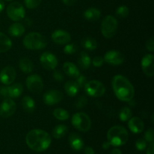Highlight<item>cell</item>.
Listing matches in <instances>:
<instances>
[{
  "instance_id": "cell-10",
  "label": "cell",
  "mask_w": 154,
  "mask_h": 154,
  "mask_svg": "<svg viewBox=\"0 0 154 154\" xmlns=\"http://www.w3.org/2000/svg\"><path fill=\"white\" fill-rule=\"evenodd\" d=\"M40 63L44 69L48 71L54 70L58 65V60L51 52H44L40 57Z\"/></svg>"
},
{
  "instance_id": "cell-28",
  "label": "cell",
  "mask_w": 154,
  "mask_h": 154,
  "mask_svg": "<svg viewBox=\"0 0 154 154\" xmlns=\"http://www.w3.org/2000/svg\"><path fill=\"white\" fill-rule=\"evenodd\" d=\"M68 132V127L64 124H60L55 126L52 131V135L54 138L60 139L64 137Z\"/></svg>"
},
{
  "instance_id": "cell-37",
  "label": "cell",
  "mask_w": 154,
  "mask_h": 154,
  "mask_svg": "<svg viewBox=\"0 0 154 154\" xmlns=\"http://www.w3.org/2000/svg\"><path fill=\"white\" fill-rule=\"evenodd\" d=\"M104 59L103 57H99V56H97V57H95L93 59V60H91V64L93 65V66L95 67H102L104 64Z\"/></svg>"
},
{
  "instance_id": "cell-17",
  "label": "cell",
  "mask_w": 154,
  "mask_h": 154,
  "mask_svg": "<svg viewBox=\"0 0 154 154\" xmlns=\"http://www.w3.org/2000/svg\"><path fill=\"white\" fill-rule=\"evenodd\" d=\"M128 126L131 132L134 134H139L143 132L144 129V123L140 117H131L128 122Z\"/></svg>"
},
{
  "instance_id": "cell-42",
  "label": "cell",
  "mask_w": 154,
  "mask_h": 154,
  "mask_svg": "<svg viewBox=\"0 0 154 154\" xmlns=\"http://www.w3.org/2000/svg\"><path fill=\"white\" fill-rule=\"evenodd\" d=\"M0 96L3 98H8V87H0Z\"/></svg>"
},
{
  "instance_id": "cell-3",
  "label": "cell",
  "mask_w": 154,
  "mask_h": 154,
  "mask_svg": "<svg viewBox=\"0 0 154 154\" xmlns=\"http://www.w3.org/2000/svg\"><path fill=\"white\" fill-rule=\"evenodd\" d=\"M107 138L111 146L120 147L126 144L129 139V133L123 126H114L108 131Z\"/></svg>"
},
{
  "instance_id": "cell-19",
  "label": "cell",
  "mask_w": 154,
  "mask_h": 154,
  "mask_svg": "<svg viewBox=\"0 0 154 154\" xmlns=\"http://www.w3.org/2000/svg\"><path fill=\"white\" fill-rule=\"evenodd\" d=\"M69 143L74 150L79 151L83 149L84 145L82 138L77 133H72L69 137Z\"/></svg>"
},
{
  "instance_id": "cell-43",
  "label": "cell",
  "mask_w": 154,
  "mask_h": 154,
  "mask_svg": "<svg viewBox=\"0 0 154 154\" xmlns=\"http://www.w3.org/2000/svg\"><path fill=\"white\" fill-rule=\"evenodd\" d=\"M154 151V143L151 142L148 145V147L147 149V154H153Z\"/></svg>"
},
{
  "instance_id": "cell-25",
  "label": "cell",
  "mask_w": 154,
  "mask_h": 154,
  "mask_svg": "<svg viewBox=\"0 0 154 154\" xmlns=\"http://www.w3.org/2000/svg\"><path fill=\"white\" fill-rule=\"evenodd\" d=\"M84 17L88 21H96L100 18L101 11L96 8H90L84 11Z\"/></svg>"
},
{
  "instance_id": "cell-1",
  "label": "cell",
  "mask_w": 154,
  "mask_h": 154,
  "mask_svg": "<svg viewBox=\"0 0 154 154\" xmlns=\"http://www.w3.org/2000/svg\"><path fill=\"white\" fill-rule=\"evenodd\" d=\"M116 97L122 102H130L135 96V89L132 83L123 75H116L111 81Z\"/></svg>"
},
{
  "instance_id": "cell-21",
  "label": "cell",
  "mask_w": 154,
  "mask_h": 154,
  "mask_svg": "<svg viewBox=\"0 0 154 154\" xmlns=\"http://www.w3.org/2000/svg\"><path fill=\"white\" fill-rule=\"evenodd\" d=\"M8 98L16 99L18 98L23 91V87L20 83H15L8 87Z\"/></svg>"
},
{
  "instance_id": "cell-12",
  "label": "cell",
  "mask_w": 154,
  "mask_h": 154,
  "mask_svg": "<svg viewBox=\"0 0 154 154\" xmlns=\"http://www.w3.org/2000/svg\"><path fill=\"white\" fill-rule=\"evenodd\" d=\"M17 110L16 103L10 98H6L0 105V116L8 118L13 115Z\"/></svg>"
},
{
  "instance_id": "cell-24",
  "label": "cell",
  "mask_w": 154,
  "mask_h": 154,
  "mask_svg": "<svg viewBox=\"0 0 154 154\" xmlns=\"http://www.w3.org/2000/svg\"><path fill=\"white\" fill-rule=\"evenodd\" d=\"M78 64L81 69L86 70L91 66V58L86 52L83 51L78 56Z\"/></svg>"
},
{
  "instance_id": "cell-11",
  "label": "cell",
  "mask_w": 154,
  "mask_h": 154,
  "mask_svg": "<svg viewBox=\"0 0 154 154\" xmlns=\"http://www.w3.org/2000/svg\"><path fill=\"white\" fill-rule=\"evenodd\" d=\"M63 99V93L58 90L47 91L43 96V102L47 105H54L60 103Z\"/></svg>"
},
{
  "instance_id": "cell-29",
  "label": "cell",
  "mask_w": 154,
  "mask_h": 154,
  "mask_svg": "<svg viewBox=\"0 0 154 154\" xmlns=\"http://www.w3.org/2000/svg\"><path fill=\"white\" fill-rule=\"evenodd\" d=\"M81 45L87 51H94L97 48V42L92 37H86L81 41Z\"/></svg>"
},
{
  "instance_id": "cell-27",
  "label": "cell",
  "mask_w": 154,
  "mask_h": 154,
  "mask_svg": "<svg viewBox=\"0 0 154 154\" xmlns=\"http://www.w3.org/2000/svg\"><path fill=\"white\" fill-rule=\"evenodd\" d=\"M19 68L23 73H31L34 69L32 62L28 58H22L19 62Z\"/></svg>"
},
{
  "instance_id": "cell-46",
  "label": "cell",
  "mask_w": 154,
  "mask_h": 154,
  "mask_svg": "<svg viewBox=\"0 0 154 154\" xmlns=\"http://www.w3.org/2000/svg\"><path fill=\"white\" fill-rule=\"evenodd\" d=\"M111 144L109 143V141H105V142L102 144V148L104 150H108L110 147H111Z\"/></svg>"
},
{
  "instance_id": "cell-14",
  "label": "cell",
  "mask_w": 154,
  "mask_h": 154,
  "mask_svg": "<svg viewBox=\"0 0 154 154\" xmlns=\"http://www.w3.org/2000/svg\"><path fill=\"white\" fill-rule=\"evenodd\" d=\"M51 38H52L53 42L57 45H64L70 43L72 37H71L70 33L68 32L65 31V30L57 29L52 33Z\"/></svg>"
},
{
  "instance_id": "cell-36",
  "label": "cell",
  "mask_w": 154,
  "mask_h": 154,
  "mask_svg": "<svg viewBox=\"0 0 154 154\" xmlns=\"http://www.w3.org/2000/svg\"><path fill=\"white\" fill-rule=\"evenodd\" d=\"M87 104V99L84 96H80L78 99H77L76 102H75V106L78 108H82L86 106Z\"/></svg>"
},
{
  "instance_id": "cell-9",
  "label": "cell",
  "mask_w": 154,
  "mask_h": 154,
  "mask_svg": "<svg viewBox=\"0 0 154 154\" xmlns=\"http://www.w3.org/2000/svg\"><path fill=\"white\" fill-rule=\"evenodd\" d=\"M26 85L30 92L39 93L44 88V83L42 78L38 75H31L26 79Z\"/></svg>"
},
{
  "instance_id": "cell-40",
  "label": "cell",
  "mask_w": 154,
  "mask_h": 154,
  "mask_svg": "<svg viewBox=\"0 0 154 154\" xmlns=\"http://www.w3.org/2000/svg\"><path fill=\"white\" fill-rule=\"evenodd\" d=\"M145 47L146 49L150 51V52H153L154 51V39L153 36L147 41Z\"/></svg>"
},
{
  "instance_id": "cell-7",
  "label": "cell",
  "mask_w": 154,
  "mask_h": 154,
  "mask_svg": "<svg viewBox=\"0 0 154 154\" xmlns=\"http://www.w3.org/2000/svg\"><path fill=\"white\" fill-rule=\"evenodd\" d=\"M7 15L13 21H20L25 17L26 11L22 4L17 2L10 3L7 7Z\"/></svg>"
},
{
  "instance_id": "cell-47",
  "label": "cell",
  "mask_w": 154,
  "mask_h": 154,
  "mask_svg": "<svg viewBox=\"0 0 154 154\" xmlns=\"http://www.w3.org/2000/svg\"><path fill=\"white\" fill-rule=\"evenodd\" d=\"M111 154H122L121 150L118 148H114L113 149L112 151H111Z\"/></svg>"
},
{
  "instance_id": "cell-38",
  "label": "cell",
  "mask_w": 154,
  "mask_h": 154,
  "mask_svg": "<svg viewBox=\"0 0 154 154\" xmlns=\"http://www.w3.org/2000/svg\"><path fill=\"white\" fill-rule=\"evenodd\" d=\"M144 139L147 142L151 143L153 142L154 139V135H153V129L152 128L147 129V132L144 134Z\"/></svg>"
},
{
  "instance_id": "cell-26",
  "label": "cell",
  "mask_w": 154,
  "mask_h": 154,
  "mask_svg": "<svg viewBox=\"0 0 154 154\" xmlns=\"http://www.w3.org/2000/svg\"><path fill=\"white\" fill-rule=\"evenodd\" d=\"M11 40L6 35L0 32V53H5L11 48Z\"/></svg>"
},
{
  "instance_id": "cell-16",
  "label": "cell",
  "mask_w": 154,
  "mask_h": 154,
  "mask_svg": "<svg viewBox=\"0 0 154 154\" xmlns=\"http://www.w3.org/2000/svg\"><path fill=\"white\" fill-rule=\"evenodd\" d=\"M153 60L154 57L153 54H146L142 58L141 62V69L143 72L147 75V77L153 76L154 75V66H153Z\"/></svg>"
},
{
  "instance_id": "cell-48",
  "label": "cell",
  "mask_w": 154,
  "mask_h": 154,
  "mask_svg": "<svg viewBox=\"0 0 154 154\" xmlns=\"http://www.w3.org/2000/svg\"><path fill=\"white\" fill-rule=\"evenodd\" d=\"M5 8V3L2 0H0V12H2L3 11Z\"/></svg>"
},
{
  "instance_id": "cell-13",
  "label": "cell",
  "mask_w": 154,
  "mask_h": 154,
  "mask_svg": "<svg viewBox=\"0 0 154 154\" xmlns=\"http://www.w3.org/2000/svg\"><path fill=\"white\" fill-rule=\"evenodd\" d=\"M104 61L113 66H120L125 61V57L121 52L115 50L108 51L103 57Z\"/></svg>"
},
{
  "instance_id": "cell-34",
  "label": "cell",
  "mask_w": 154,
  "mask_h": 154,
  "mask_svg": "<svg viewBox=\"0 0 154 154\" xmlns=\"http://www.w3.org/2000/svg\"><path fill=\"white\" fill-rule=\"evenodd\" d=\"M26 7L29 9H35L40 5L42 0H24Z\"/></svg>"
},
{
  "instance_id": "cell-41",
  "label": "cell",
  "mask_w": 154,
  "mask_h": 154,
  "mask_svg": "<svg viewBox=\"0 0 154 154\" xmlns=\"http://www.w3.org/2000/svg\"><path fill=\"white\" fill-rule=\"evenodd\" d=\"M53 77H54V79L57 81H63L64 79V76H63V74L60 72V71L55 70L53 72Z\"/></svg>"
},
{
  "instance_id": "cell-22",
  "label": "cell",
  "mask_w": 154,
  "mask_h": 154,
  "mask_svg": "<svg viewBox=\"0 0 154 154\" xmlns=\"http://www.w3.org/2000/svg\"><path fill=\"white\" fill-rule=\"evenodd\" d=\"M23 108L26 113H32L35 109V102L32 97L28 96H24L21 101Z\"/></svg>"
},
{
  "instance_id": "cell-31",
  "label": "cell",
  "mask_w": 154,
  "mask_h": 154,
  "mask_svg": "<svg viewBox=\"0 0 154 154\" xmlns=\"http://www.w3.org/2000/svg\"><path fill=\"white\" fill-rule=\"evenodd\" d=\"M132 117V111L128 107H123L119 113V118L122 122L128 121Z\"/></svg>"
},
{
  "instance_id": "cell-23",
  "label": "cell",
  "mask_w": 154,
  "mask_h": 154,
  "mask_svg": "<svg viewBox=\"0 0 154 154\" xmlns=\"http://www.w3.org/2000/svg\"><path fill=\"white\" fill-rule=\"evenodd\" d=\"M64 89L68 96H71V97H74L78 93L80 87L78 84H77L76 81H69L65 84Z\"/></svg>"
},
{
  "instance_id": "cell-39",
  "label": "cell",
  "mask_w": 154,
  "mask_h": 154,
  "mask_svg": "<svg viewBox=\"0 0 154 154\" xmlns=\"http://www.w3.org/2000/svg\"><path fill=\"white\" fill-rule=\"evenodd\" d=\"M76 82L78 84L80 88H82L84 87V86L86 85V84L87 83V79L84 75H80L78 78H76Z\"/></svg>"
},
{
  "instance_id": "cell-4",
  "label": "cell",
  "mask_w": 154,
  "mask_h": 154,
  "mask_svg": "<svg viewBox=\"0 0 154 154\" xmlns=\"http://www.w3.org/2000/svg\"><path fill=\"white\" fill-rule=\"evenodd\" d=\"M24 47L31 51H38L44 49L48 45L47 39L43 35L36 32L27 34L23 41Z\"/></svg>"
},
{
  "instance_id": "cell-8",
  "label": "cell",
  "mask_w": 154,
  "mask_h": 154,
  "mask_svg": "<svg viewBox=\"0 0 154 154\" xmlns=\"http://www.w3.org/2000/svg\"><path fill=\"white\" fill-rule=\"evenodd\" d=\"M86 93L91 97H101L105 93V87L102 82L96 80L87 81L84 86Z\"/></svg>"
},
{
  "instance_id": "cell-6",
  "label": "cell",
  "mask_w": 154,
  "mask_h": 154,
  "mask_svg": "<svg viewBox=\"0 0 154 154\" xmlns=\"http://www.w3.org/2000/svg\"><path fill=\"white\" fill-rule=\"evenodd\" d=\"M72 123L74 127L81 132H88L91 128V120L87 114L78 112L74 114L72 118Z\"/></svg>"
},
{
  "instance_id": "cell-30",
  "label": "cell",
  "mask_w": 154,
  "mask_h": 154,
  "mask_svg": "<svg viewBox=\"0 0 154 154\" xmlns=\"http://www.w3.org/2000/svg\"><path fill=\"white\" fill-rule=\"evenodd\" d=\"M53 115L59 120H67L69 118V113L63 108H56L53 111Z\"/></svg>"
},
{
  "instance_id": "cell-32",
  "label": "cell",
  "mask_w": 154,
  "mask_h": 154,
  "mask_svg": "<svg viewBox=\"0 0 154 154\" xmlns=\"http://www.w3.org/2000/svg\"><path fill=\"white\" fill-rule=\"evenodd\" d=\"M116 14L121 18H126L129 14V9L127 6L121 5L116 10Z\"/></svg>"
},
{
  "instance_id": "cell-33",
  "label": "cell",
  "mask_w": 154,
  "mask_h": 154,
  "mask_svg": "<svg viewBox=\"0 0 154 154\" xmlns=\"http://www.w3.org/2000/svg\"><path fill=\"white\" fill-rule=\"evenodd\" d=\"M77 51H78V48L73 43H69L67 45H66L64 49H63L64 53L66 54H67V55H72L75 53H76Z\"/></svg>"
},
{
  "instance_id": "cell-18",
  "label": "cell",
  "mask_w": 154,
  "mask_h": 154,
  "mask_svg": "<svg viewBox=\"0 0 154 154\" xmlns=\"http://www.w3.org/2000/svg\"><path fill=\"white\" fill-rule=\"evenodd\" d=\"M63 69L64 71L65 74L72 78H75L76 79L81 75L78 66L75 64H74L73 63H71V62H66L63 64Z\"/></svg>"
},
{
  "instance_id": "cell-20",
  "label": "cell",
  "mask_w": 154,
  "mask_h": 154,
  "mask_svg": "<svg viewBox=\"0 0 154 154\" xmlns=\"http://www.w3.org/2000/svg\"><path fill=\"white\" fill-rule=\"evenodd\" d=\"M8 34L13 37H20L25 32V27L23 24L20 23H14L8 28Z\"/></svg>"
},
{
  "instance_id": "cell-5",
  "label": "cell",
  "mask_w": 154,
  "mask_h": 154,
  "mask_svg": "<svg viewBox=\"0 0 154 154\" xmlns=\"http://www.w3.org/2000/svg\"><path fill=\"white\" fill-rule=\"evenodd\" d=\"M118 27V22L117 18L112 15L105 17L101 23V32L103 36L106 38H111L116 34Z\"/></svg>"
},
{
  "instance_id": "cell-15",
  "label": "cell",
  "mask_w": 154,
  "mask_h": 154,
  "mask_svg": "<svg viewBox=\"0 0 154 154\" xmlns=\"http://www.w3.org/2000/svg\"><path fill=\"white\" fill-rule=\"evenodd\" d=\"M15 78H16V71L12 66H6L0 73V81L5 85H10L13 84Z\"/></svg>"
},
{
  "instance_id": "cell-44",
  "label": "cell",
  "mask_w": 154,
  "mask_h": 154,
  "mask_svg": "<svg viewBox=\"0 0 154 154\" xmlns=\"http://www.w3.org/2000/svg\"><path fill=\"white\" fill-rule=\"evenodd\" d=\"M84 153L85 154H95V150H93V147L87 146V147H86L85 148H84Z\"/></svg>"
},
{
  "instance_id": "cell-45",
  "label": "cell",
  "mask_w": 154,
  "mask_h": 154,
  "mask_svg": "<svg viewBox=\"0 0 154 154\" xmlns=\"http://www.w3.org/2000/svg\"><path fill=\"white\" fill-rule=\"evenodd\" d=\"M75 2H76V0H63V2L68 6H70V5H74Z\"/></svg>"
},
{
  "instance_id": "cell-49",
  "label": "cell",
  "mask_w": 154,
  "mask_h": 154,
  "mask_svg": "<svg viewBox=\"0 0 154 154\" xmlns=\"http://www.w3.org/2000/svg\"><path fill=\"white\" fill-rule=\"evenodd\" d=\"M5 1H7V2H10V1H12V0H5Z\"/></svg>"
},
{
  "instance_id": "cell-2",
  "label": "cell",
  "mask_w": 154,
  "mask_h": 154,
  "mask_svg": "<svg viewBox=\"0 0 154 154\" xmlns=\"http://www.w3.org/2000/svg\"><path fill=\"white\" fill-rule=\"evenodd\" d=\"M26 143L31 150L35 152H43L51 145V137L42 129H32L26 135Z\"/></svg>"
},
{
  "instance_id": "cell-35",
  "label": "cell",
  "mask_w": 154,
  "mask_h": 154,
  "mask_svg": "<svg viewBox=\"0 0 154 154\" xmlns=\"http://www.w3.org/2000/svg\"><path fill=\"white\" fill-rule=\"evenodd\" d=\"M135 147L139 151H143L147 147V141L144 138H139L138 141L135 142Z\"/></svg>"
}]
</instances>
